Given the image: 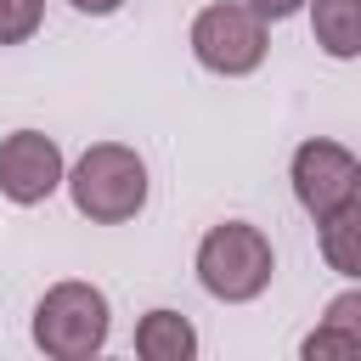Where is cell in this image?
<instances>
[{"label":"cell","instance_id":"cell-1","mask_svg":"<svg viewBox=\"0 0 361 361\" xmlns=\"http://www.w3.org/2000/svg\"><path fill=\"white\" fill-rule=\"evenodd\" d=\"M152 175L147 158L124 141H90L73 164H68V197L90 226H124L147 209Z\"/></svg>","mask_w":361,"mask_h":361},{"label":"cell","instance_id":"cell-2","mask_svg":"<svg viewBox=\"0 0 361 361\" xmlns=\"http://www.w3.org/2000/svg\"><path fill=\"white\" fill-rule=\"evenodd\" d=\"M192 271L209 299L220 305H254L276 276V248L254 220H220L197 237Z\"/></svg>","mask_w":361,"mask_h":361},{"label":"cell","instance_id":"cell-3","mask_svg":"<svg viewBox=\"0 0 361 361\" xmlns=\"http://www.w3.org/2000/svg\"><path fill=\"white\" fill-rule=\"evenodd\" d=\"M107 333H113V305L96 282H79V276L51 282L28 322L34 350L51 361H90L107 350Z\"/></svg>","mask_w":361,"mask_h":361},{"label":"cell","instance_id":"cell-4","mask_svg":"<svg viewBox=\"0 0 361 361\" xmlns=\"http://www.w3.org/2000/svg\"><path fill=\"white\" fill-rule=\"evenodd\" d=\"M186 45H192L197 68H209L220 79H248V73H259V62L271 51V23L248 0H214L192 17Z\"/></svg>","mask_w":361,"mask_h":361},{"label":"cell","instance_id":"cell-5","mask_svg":"<svg viewBox=\"0 0 361 361\" xmlns=\"http://www.w3.org/2000/svg\"><path fill=\"white\" fill-rule=\"evenodd\" d=\"M288 186H293V203L310 220H327V214H338L344 203L361 197V158L333 135H310L288 158Z\"/></svg>","mask_w":361,"mask_h":361},{"label":"cell","instance_id":"cell-6","mask_svg":"<svg viewBox=\"0 0 361 361\" xmlns=\"http://www.w3.org/2000/svg\"><path fill=\"white\" fill-rule=\"evenodd\" d=\"M62 186H68V158H62L56 135H45V130H11L0 141V197L6 203L39 209Z\"/></svg>","mask_w":361,"mask_h":361},{"label":"cell","instance_id":"cell-7","mask_svg":"<svg viewBox=\"0 0 361 361\" xmlns=\"http://www.w3.org/2000/svg\"><path fill=\"white\" fill-rule=\"evenodd\" d=\"M135 355L141 361H192L197 355V327L180 310L158 305V310H147L135 322Z\"/></svg>","mask_w":361,"mask_h":361},{"label":"cell","instance_id":"cell-8","mask_svg":"<svg viewBox=\"0 0 361 361\" xmlns=\"http://www.w3.org/2000/svg\"><path fill=\"white\" fill-rule=\"evenodd\" d=\"M310 39L322 45V56L333 62H355L361 56V0H310Z\"/></svg>","mask_w":361,"mask_h":361},{"label":"cell","instance_id":"cell-9","mask_svg":"<svg viewBox=\"0 0 361 361\" xmlns=\"http://www.w3.org/2000/svg\"><path fill=\"white\" fill-rule=\"evenodd\" d=\"M316 243H322L327 271H338L344 282H361V197L344 203L338 214L316 220Z\"/></svg>","mask_w":361,"mask_h":361},{"label":"cell","instance_id":"cell-10","mask_svg":"<svg viewBox=\"0 0 361 361\" xmlns=\"http://www.w3.org/2000/svg\"><path fill=\"white\" fill-rule=\"evenodd\" d=\"M299 355H305V361H327V355H350V361H361V344H355L338 322H327V316H322V322L299 338Z\"/></svg>","mask_w":361,"mask_h":361},{"label":"cell","instance_id":"cell-11","mask_svg":"<svg viewBox=\"0 0 361 361\" xmlns=\"http://www.w3.org/2000/svg\"><path fill=\"white\" fill-rule=\"evenodd\" d=\"M45 23V0H0V45H28Z\"/></svg>","mask_w":361,"mask_h":361},{"label":"cell","instance_id":"cell-12","mask_svg":"<svg viewBox=\"0 0 361 361\" xmlns=\"http://www.w3.org/2000/svg\"><path fill=\"white\" fill-rule=\"evenodd\" d=\"M322 316H327V322H338V327L361 344V282H355V288H344V293H333Z\"/></svg>","mask_w":361,"mask_h":361},{"label":"cell","instance_id":"cell-13","mask_svg":"<svg viewBox=\"0 0 361 361\" xmlns=\"http://www.w3.org/2000/svg\"><path fill=\"white\" fill-rule=\"evenodd\" d=\"M248 6H254L265 23H288V17H293V11H305L310 0H248Z\"/></svg>","mask_w":361,"mask_h":361},{"label":"cell","instance_id":"cell-14","mask_svg":"<svg viewBox=\"0 0 361 361\" xmlns=\"http://www.w3.org/2000/svg\"><path fill=\"white\" fill-rule=\"evenodd\" d=\"M68 6H73L79 17H113V11L124 6V0H68Z\"/></svg>","mask_w":361,"mask_h":361}]
</instances>
